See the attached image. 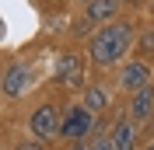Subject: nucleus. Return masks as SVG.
Segmentation results:
<instances>
[{"instance_id": "obj_1", "label": "nucleus", "mask_w": 154, "mask_h": 150, "mask_svg": "<svg viewBox=\"0 0 154 150\" xmlns=\"http://www.w3.org/2000/svg\"><path fill=\"white\" fill-rule=\"evenodd\" d=\"M130 49H133V25L130 21H112V25L95 28V35L88 42V59L95 66H116Z\"/></svg>"}, {"instance_id": "obj_2", "label": "nucleus", "mask_w": 154, "mask_h": 150, "mask_svg": "<svg viewBox=\"0 0 154 150\" xmlns=\"http://www.w3.org/2000/svg\"><path fill=\"white\" fill-rule=\"evenodd\" d=\"M91 129H95V115L88 112L81 101L67 105L63 108V119H60V136H67V140H88L91 136Z\"/></svg>"}, {"instance_id": "obj_3", "label": "nucleus", "mask_w": 154, "mask_h": 150, "mask_svg": "<svg viewBox=\"0 0 154 150\" xmlns=\"http://www.w3.org/2000/svg\"><path fill=\"white\" fill-rule=\"evenodd\" d=\"M60 119H63V112H60L56 105H38L35 112L28 115V129L35 140H53V136H60Z\"/></svg>"}, {"instance_id": "obj_4", "label": "nucleus", "mask_w": 154, "mask_h": 150, "mask_svg": "<svg viewBox=\"0 0 154 150\" xmlns=\"http://www.w3.org/2000/svg\"><path fill=\"white\" fill-rule=\"evenodd\" d=\"M28 87H32V66L25 59H14L0 77V91H4V98H21V94H28Z\"/></svg>"}, {"instance_id": "obj_5", "label": "nucleus", "mask_w": 154, "mask_h": 150, "mask_svg": "<svg viewBox=\"0 0 154 150\" xmlns=\"http://www.w3.org/2000/svg\"><path fill=\"white\" fill-rule=\"evenodd\" d=\"M119 84H123V91H140V87H151L154 77H151V66L144 63V59H126L123 70H119Z\"/></svg>"}, {"instance_id": "obj_6", "label": "nucleus", "mask_w": 154, "mask_h": 150, "mask_svg": "<svg viewBox=\"0 0 154 150\" xmlns=\"http://www.w3.org/2000/svg\"><path fill=\"white\" fill-rule=\"evenodd\" d=\"M56 80L67 87H81L84 84V63H81V56H74V52H67V56L56 59Z\"/></svg>"}, {"instance_id": "obj_7", "label": "nucleus", "mask_w": 154, "mask_h": 150, "mask_svg": "<svg viewBox=\"0 0 154 150\" xmlns=\"http://www.w3.org/2000/svg\"><path fill=\"white\" fill-rule=\"evenodd\" d=\"M130 119L137 126H147L154 119V84L151 87H140V91L130 98Z\"/></svg>"}, {"instance_id": "obj_8", "label": "nucleus", "mask_w": 154, "mask_h": 150, "mask_svg": "<svg viewBox=\"0 0 154 150\" xmlns=\"http://www.w3.org/2000/svg\"><path fill=\"white\" fill-rule=\"evenodd\" d=\"M116 14H119V0H88V4H84V18L91 21L95 28L119 21Z\"/></svg>"}, {"instance_id": "obj_9", "label": "nucleus", "mask_w": 154, "mask_h": 150, "mask_svg": "<svg viewBox=\"0 0 154 150\" xmlns=\"http://www.w3.org/2000/svg\"><path fill=\"white\" fill-rule=\"evenodd\" d=\"M109 140L116 143V150H133L137 147V122L133 119H116L109 129Z\"/></svg>"}, {"instance_id": "obj_10", "label": "nucleus", "mask_w": 154, "mask_h": 150, "mask_svg": "<svg viewBox=\"0 0 154 150\" xmlns=\"http://www.w3.org/2000/svg\"><path fill=\"white\" fill-rule=\"evenodd\" d=\"M81 105H84L91 115H98V112H105L109 108V87H102V84H91V87H84V94H81Z\"/></svg>"}, {"instance_id": "obj_11", "label": "nucleus", "mask_w": 154, "mask_h": 150, "mask_svg": "<svg viewBox=\"0 0 154 150\" xmlns=\"http://www.w3.org/2000/svg\"><path fill=\"white\" fill-rule=\"evenodd\" d=\"M91 150H116V143L109 140V133H102V136H95V140H91Z\"/></svg>"}, {"instance_id": "obj_12", "label": "nucleus", "mask_w": 154, "mask_h": 150, "mask_svg": "<svg viewBox=\"0 0 154 150\" xmlns=\"http://www.w3.org/2000/svg\"><path fill=\"white\" fill-rule=\"evenodd\" d=\"M18 150H46V143H42V140H35V136H32V140L18 143Z\"/></svg>"}, {"instance_id": "obj_13", "label": "nucleus", "mask_w": 154, "mask_h": 150, "mask_svg": "<svg viewBox=\"0 0 154 150\" xmlns=\"http://www.w3.org/2000/svg\"><path fill=\"white\" fill-rule=\"evenodd\" d=\"M140 46L154 52V28H147V32H144V38H140Z\"/></svg>"}, {"instance_id": "obj_14", "label": "nucleus", "mask_w": 154, "mask_h": 150, "mask_svg": "<svg viewBox=\"0 0 154 150\" xmlns=\"http://www.w3.org/2000/svg\"><path fill=\"white\" fill-rule=\"evenodd\" d=\"M70 150H91V140H77V143H70Z\"/></svg>"}, {"instance_id": "obj_15", "label": "nucleus", "mask_w": 154, "mask_h": 150, "mask_svg": "<svg viewBox=\"0 0 154 150\" xmlns=\"http://www.w3.org/2000/svg\"><path fill=\"white\" fill-rule=\"evenodd\" d=\"M4 32H7V28H4V18H0V38H4Z\"/></svg>"}, {"instance_id": "obj_16", "label": "nucleus", "mask_w": 154, "mask_h": 150, "mask_svg": "<svg viewBox=\"0 0 154 150\" xmlns=\"http://www.w3.org/2000/svg\"><path fill=\"white\" fill-rule=\"evenodd\" d=\"M140 150H154V140H151V143H147V147H140Z\"/></svg>"}, {"instance_id": "obj_17", "label": "nucleus", "mask_w": 154, "mask_h": 150, "mask_svg": "<svg viewBox=\"0 0 154 150\" xmlns=\"http://www.w3.org/2000/svg\"><path fill=\"white\" fill-rule=\"evenodd\" d=\"M123 4H144V0H123Z\"/></svg>"}, {"instance_id": "obj_18", "label": "nucleus", "mask_w": 154, "mask_h": 150, "mask_svg": "<svg viewBox=\"0 0 154 150\" xmlns=\"http://www.w3.org/2000/svg\"><path fill=\"white\" fill-rule=\"evenodd\" d=\"M0 150H7V147H4V143H0Z\"/></svg>"}, {"instance_id": "obj_19", "label": "nucleus", "mask_w": 154, "mask_h": 150, "mask_svg": "<svg viewBox=\"0 0 154 150\" xmlns=\"http://www.w3.org/2000/svg\"><path fill=\"white\" fill-rule=\"evenodd\" d=\"M0 77H4V74H0Z\"/></svg>"}, {"instance_id": "obj_20", "label": "nucleus", "mask_w": 154, "mask_h": 150, "mask_svg": "<svg viewBox=\"0 0 154 150\" xmlns=\"http://www.w3.org/2000/svg\"><path fill=\"white\" fill-rule=\"evenodd\" d=\"M84 4H88V0H84Z\"/></svg>"}]
</instances>
